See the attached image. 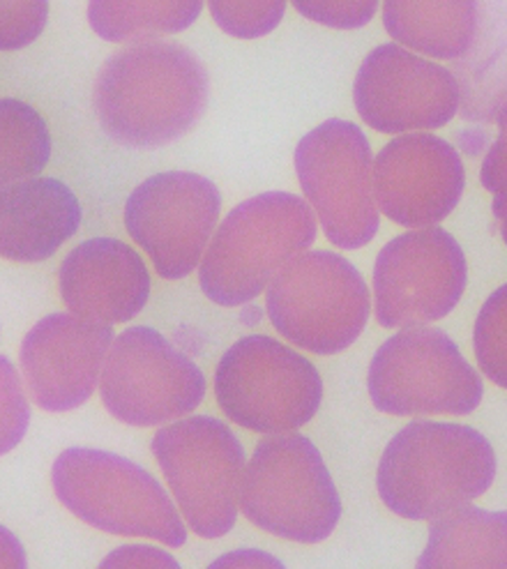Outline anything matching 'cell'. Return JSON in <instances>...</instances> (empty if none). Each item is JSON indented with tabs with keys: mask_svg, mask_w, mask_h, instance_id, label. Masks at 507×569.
Here are the masks:
<instances>
[{
	"mask_svg": "<svg viewBox=\"0 0 507 569\" xmlns=\"http://www.w3.org/2000/svg\"><path fill=\"white\" fill-rule=\"evenodd\" d=\"M203 62L178 42H132L107 58L92 107L105 134L125 148H162L195 128L208 107Z\"/></svg>",
	"mask_w": 507,
	"mask_h": 569,
	"instance_id": "1",
	"label": "cell"
},
{
	"mask_svg": "<svg viewBox=\"0 0 507 569\" xmlns=\"http://www.w3.org/2000/svg\"><path fill=\"white\" fill-rule=\"evenodd\" d=\"M496 480V452L478 429L414 420L392 436L376 470V489L401 519L431 521L473 502Z\"/></svg>",
	"mask_w": 507,
	"mask_h": 569,
	"instance_id": "2",
	"label": "cell"
},
{
	"mask_svg": "<svg viewBox=\"0 0 507 569\" xmlns=\"http://www.w3.org/2000/svg\"><path fill=\"white\" fill-rule=\"evenodd\" d=\"M319 236L307 199L264 192L236 206L219 227L199 266V283L219 307H240L268 291L277 272Z\"/></svg>",
	"mask_w": 507,
	"mask_h": 569,
	"instance_id": "3",
	"label": "cell"
},
{
	"mask_svg": "<svg viewBox=\"0 0 507 569\" xmlns=\"http://www.w3.org/2000/svg\"><path fill=\"white\" fill-rule=\"evenodd\" d=\"M51 482L58 500L92 528L173 549L187 542L178 502L146 468L120 455L70 448L53 461Z\"/></svg>",
	"mask_w": 507,
	"mask_h": 569,
	"instance_id": "4",
	"label": "cell"
},
{
	"mask_svg": "<svg viewBox=\"0 0 507 569\" xmlns=\"http://www.w3.org/2000/svg\"><path fill=\"white\" fill-rule=\"evenodd\" d=\"M240 512L281 540L319 545L341 519V498L319 448L307 436L270 433L247 461Z\"/></svg>",
	"mask_w": 507,
	"mask_h": 569,
	"instance_id": "5",
	"label": "cell"
},
{
	"mask_svg": "<svg viewBox=\"0 0 507 569\" xmlns=\"http://www.w3.org/2000/svg\"><path fill=\"white\" fill-rule=\"evenodd\" d=\"M266 311L275 330L314 356H337L356 343L371 316L360 270L337 251H302L270 281Z\"/></svg>",
	"mask_w": 507,
	"mask_h": 569,
	"instance_id": "6",
	"label": "cell"
},
{
	"mask_svg": "<svg viewBox=\"0 0 507 569\" xmlns=\"http://www.w3.org/2000/svg\"><path fill=\"white\" fill-rule=\"evenodd\" d=\"M215 397L225 416L264 436L311 422L324 401V378L305 356L268 335H249L221 356Z\"/></svg>",
	"mask_w": 507,
	"mask_h": 569,
	"instance_id": "7",
	"label": "cell"
},
{
	"mask_svg": "<svg viewBox=\"0 0 507 569\" xmlns=\"http://www.w3.org/2000/svg\"><path fill=\"white\" fill-rule=\"evenodd\" d=\"M150 448L189 530L203 540L225 537L238 521L247 470L231 427L210 416H187L157 431Z\"/></svg>",
	"mask_w": 507,
	"mask_h": 569,
	"instance_id": "8",
	"label": "cell"
},
{
	"mask_svg": "<svg viewBox=\"0 0 507 569\" xmlns=\"http://www.w3.org/2000/svg\"><path fill=\"white\" fill-rule=\"evenodd\" d=\"M367 388L380 413L470 416L483 403L485 383L459 346L438 328L410 326L374 353Z\"/></svg>",
	"mask_w": 507,
	"mask_h": 569,
	"instance_id": "9",
	"label": "cell"
},
{
	"mask_svg": "<svg viewBox=\"0 0 507 569\" xmlns=\"http://www.w3.org/2000/svg\"><path fill=\"white\" fill-rule=\"evenodd\" d=\"M374 160L367 134L339 118L321 122L296 148L302 194L337 249H362L380 229Z\"/></svg>",
	"mask_w": 507,
	"mask_h": 569,
	"instance_id": "10",
	"label": "cell"
},
{
	"mask_svg": "<svg viewBox=\"0 0 507 569\" xmlns=\"http://www.w3.org/2000/svg\"><path fill=\"white\" fill-rule=\"evenodd\" d=\"M100 397L116 420L160 427L195 413L206 397V376L162 332L135 326L111 343Z\"/></svg>",
	"mask_w": 507,
	"mask_h": 569,
	"instance_id": "11",
	"label": "cell"
},
{
	"mask_svg": "<svg viewBox=\"0 0 507 569\" xmlns=\"http://www.w3.org/2000/svg\"><path fill=\"white\" fill-rule=\"evenodd\" d=\"M466 283V254L453 233L440 227L408 229L376 257V321L388 330L431 326L459 305Z\"/></svg>",
	"mask_w": 507,
	"mask_h": 569,
	"instance_id": "12",
	"label": "cell"
},
{
	"mask_svg": "<svg viewBox=\"0 0 507 569\" xmlns=\"http://www.w3.org/2000/svg\"><path fill=\"white\" fill-rule=\"evenodd\" d=\"M221 194L212 180L189 171L155 173L125 203V229L155 272L176 281L192 274L219 227Z\"/></svg>",
	"mask_w": 507,
	"mask_h": 569,
	"instance_id": "13",
	"label": "cell"
},
{
	"mask_svg": "<svg viewBox=\"0 0 507 569\" xmlns=\"http://www.w3.org/2000/svg\"><path fill=\"white\" fill-rule=\"evenodd\" d=\"M354 102L362 122L380 134L434 132L455 120L461 86L434 58L388 42L365 56Z\"/></svg>",
	"mask_w": 507,
	"mask_h": 569,
	"instance_id": "14",
	"label": "cell"
},
{
	"mask_svg": "<svg viewBox=\"0 0 507 569\" xmlns=\"http://www.w3.org/2000/svg\"><path fill=\"white\" fill-rule=\"evenodd\" d=\"M380 214L404 229L438 227L459 206L466 167L457 148L431 132L399 134L374 160Z\"/></svg>",
	"mask_w": 507,
	"mask_h": 569,
	"instance_id": "15",
	"label": "cell"
},
{
	"mask_svg": "<svg viewBox=\"0 0 507 569\" xmlns=\"http://www.w3.org/2000/svg\"><path fill=\"white\" fill-rule=\"evenodd\" d=\"M113 326L77 313H49L21 343V369L36 403L49 413L83 406L100 388Z\"/></svg>",
	"mask_w": 507,
	"mask_h": 569,
	"instance_id": "16",
	"label": "cell"
},
{
	"mask_svg": "<svg viewBox=\"0 0 507 569\" xmlns=\"http://www.w3.org/2000/svg\"><path fill=\"white\" fill-rule=\"evenodd\" d=\"M66 307L90 321L130 323L146 307L152 281L139 251L116 238L77 244L58 268Z\"/></svg>",
	"mask_w": 507,
	"mask_h": 569,
	"instance_id": "17",
	"label": "cell"
},
{
	"mask_svg": "<svg viewBox=\"0 0 507 569\" xmlns=\"http://www.w3.org/2000/svg\"><path fill=\"white\" fill-rule=\"evenodd\" d=\"M81 219V203L66 182L47 176L8 182L0 192V254L42 263L74 238Z\"/></svg>",
	"mask_w": 507,
	"mask_h": 569,
	"instance_id": "18",
	"label": "cell"
},
{
	"mask_svg": "<svg viewBox=\"0 0 507 569\" xmlns=\"http://www.w3.org/2000/svg\"><path fill=\"white\" fill-rule=\"evenodd\" d=\"M392 42L434 60L466 56L478 36V0H384Z\"/></svg>",
	"mask_w": 507,
	"mask_h": 569,
	"instance_id": "19",
	"label": "cell"
},
{
	"mask_svg": "<svg viewBox=\"0 0 507 569\" xmlns=\"http://www.w3.org/2000/svg\"><path fill=\"white\" fill-rule=\"evenodd\" d=\"M418 567L507 569V510L491 512L468 502L431 519Z\"/></svg>",
	"mask_w": 507,
	"mask_h": 569,
	"instance_id": "20",
	"label": "cell"
},
{
	"mask_svg": "<svg viewBox=\"0 0 507 569\" xmlns=\"http://www.w3.org/2000/svg\"><path fill=\"white\" fill-rule=\"evenodd\" d=\"M206 0H88V23L105 42H143L195 26Z\"/></svg>",
	"mask_w": 507,
	"mask_h": 569,
	"instance_id": "21",
	"label": "cell"
},
{
	"mask_svg": "<svg viewBox=\"0 0 507 569\" xmlns=\"http://www.w3.org/2000/svg\"><path fill=\"white\" fill-rule=\"evenodd\" d=\"M51 160V132L40 111L17 98L0 102V182L40 176Z\"/></svg>",
	"mask_w": 507,
	"mask_h": 569,
	"instance_id": "22",
	"label": "cell"
},
{
	"mask_svg": "<svg viewBox=\"0 0 507 569\" xmlns=\"http://www.w3.org/2000/svg\"><path fill=\"white\" fill-rule=\"evenodd\" d=\"M473 349L480 371L507 390V281L485 300L475 319Z\"/></svg>",
	"mask_w": 507,
	"mask_h": 569,
	"instance_id": "23",
	"label": "cell"
},
{
	"mask_svg": "<svg viewBox=\"0 0 507 569\" xmlns=\"http://www.w3.org/2000/svg\"><path fill=\"white\" fill-rule=\"evenodd\" d=\"M291 0H208L215 23L236 40L270 36L287 14Z\"/></svg>",
	"mask_w": 507,
	"mask_h": 569,
	"instance_id": "24",
	"label": "cell"
},
{
	"mask_svg": "<svg viewBox=\"0 0 507 569\" xmlns=\"http://www.w3.org/2000/svg\"><path fill=\"white\" fill-rule=\"evenodd\" d=\"M49 0H0V49L19 51L47 28Z\"/></svg>",
	"mask_w": 507,
	"mask_h": 569,
	"instance_id": "25",
	"label": "cell"
},
{
	"mask_svg": "<svg viewBox=\"0 0 507 569\" xmlns=\"http://www.w3.org/2000/svg\"><path fill=\"white\" fill-rule=\"evenodd\" d=\"M380 3L384 0H291L300 17L335 30H358L367 26Z\"/></svg>",
	"mask_w": 507,
	"mask_h": 569,
	"instance_id": "26",
	"label": "cell"
},
{
	"mask_svg": "<svg viewBox=\"0 0 507 569\" xmlns=\"http://www.w3.org/2000/svg\"><path fill=\"white\" fill-rule=\"evenodd\" d=\"M3 367V455L10 452L28 427V403L19 390L14 367L8 358L0 360Z\"/></svg>",
	"mask_w": 507,
	"mask_h": 569,
	"instance_id": "27",
	"label": "cell"
},
{
	"mask_svg": "<svg viewBox=\"0 0 507 569\" xmlns=\"http://www.w3.org/2000/svg\"><path fill=\"white\" fill-rule=\"evenodd\" d=\"M480 182L494 197L507 192V100L498 113V137L480 167Z\"/></svg>",
	"mask_w": 507,
	"mask_h": 569,
	"instance_id": "28",
	"label": "cell"
},
{
	"mask_svg": "<svg viewBox=\"0 0 507 569\" xmlns=\"http://www.w3.org/2000/svg\"><path fill=\"white\" fill-rule=\"evenodd\" d=\"M178 567V562L162 549L152 547H120L116 549L102 567Z\"/></svg>",
	"mask_w": 507,
	"mask_h": 569,
	"instance_id": "29",
	"label": "cell"
},
{
	"mask_svg": "<svg viewBox=\"0 0 507 569\" xmlns=\"http://www.w3.org/2000/svg\"><path fill=\"white\" fill-rule=\"evenodd\" d=\"M281 567V562L279 560H275V558H270L268 553H264V551H233V553H229V556H225V558H219V560H215L212 562V567Z\"/></svg>",
	"mask_w": 507,
	"mask_h": 569,
	"instance_id": "30",
	"label": "cell"
},
{
	"mask_svg": "<svg viewBox=\"0 0 507 569\" xmlns=\"http://www.w3.org/2000/svg\"><path fill=\"white\" fill-rule=\"evenodd\" d=\"M491 212H494V217H496V221H498L500 238H503V242H505V247H507V192L494 197Z\"/></svg>",
	"mask_w": 507,
	"mask_h": 569,
	"instance_id": "31",
	"label": "cell"
}]
</instances>
